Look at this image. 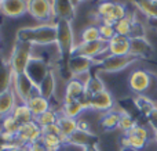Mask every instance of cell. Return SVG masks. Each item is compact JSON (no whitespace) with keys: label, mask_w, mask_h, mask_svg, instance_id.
Instances as JSON below:
<instances>
[{"label":"cell","mask_w":157,"mask_h":151,"mask_svg":"<svg viewBox=\"0 0 157 151\" xmlns=\"http://www.w3.org/2000/svg\"><path fill=\"white\" fill-rule=\"evenodd\" d=\"M17 40L29 44L48 46L57 43V24H40L36 27L19 28L15 33Z\"/></svg>","instance_id":"cell-1"},{"label":"cell","mask_w":157,"mask_h":151,"mask_svg":"<svg viewBox=\"0 0 157 151\" xmlns=\"http://www.w3.org/2000/svg\"><path fill=\"white\" fill-rule=\"evenodd\" d=\"M57 46L61 58L68 63V60L73 54L75 46H76L75 44L72 22L63 21V19H58L57 21Z\"/></svg>","instance_id":"cell-2"},{"label":"cell","mask_w":157,"mask_h":151,"mask_svg":"<svg viewBox=\"0 0 157 151\" xmlns=\"http://www.w3.org/2000/svg\"><path fill=\"white\" fill-rule=\"evenodd\" d=\"M30 58H32V44L25 43V42L21 40H15L10 60H8V64H10L14 75L25 74Z\"/></svg>","instance_id":"cell-3"},{"label":"cell","mask_w":157,"mask_h":151,"mask_svg":"<svg viewBox=\"0 0 157 151\" xmlns=\"http://www.w3.org/2000/svg\"><path fill=\"white\" fill-rule=\"evenodd\" d=\"M97 14L99 15L101 21L103 24L114 25L117 21L127 17L128 11L125 8V6L121 4V3L112 2V0H103V2H99V4H98Z\"/></svg>","instance_id":"cell-4"},{"label":"cell","mask_w":157,"mask_h":151,"mask_svg":"<svg viewBox=\"0 0 157 151\" xmlns=\"http://www.w3.org/2000/svg\"><path fill=\"white\" fill-rule=\"evenodd\" d=\"M138 61L136 57L132 55H110L102 58L101 61H95V65H98L103 72L108 74H114V72L124 71L130 65L135 64Z\"/></svg>","instance_id":"cell-5"},{"label":"cell","mask_w":157,"mask_h":151,"mask_svg":"<svg viewBox=\"0 0 157 151\" xmlns=\"http://www.w3.org/2000/svg\"><path fill=\"white\" fill-rule=\"evenodd\" d=\"M13 90L15 93V96L24 104H26L30 97L37 93V86L32 82V79L26 74H18V75H14Z\"/></svg>","instance_id":"cell-6"},{"label":"cell","mask_w":157,"mask_h":151,"mask_svg":"<svg viewBox=\"0 0 157 151\" xmlns=\"http://www.w3.org/2000/svg\"><path fill=\"white\" fill-rule=\"evenodd\" d=\"M28 14L41 22H48L54 18V8L51 0H26Z\"/></svg>","instance_id":"cell-7"},{"label":"cell","mask_w":157,"mask_h":151,"mask_svg":"<svg viewBox=\"0 0 157 151\" xmlns=\"http://www.w3.org/2000/svg\"><path fill=\"white\" fill-rule=\"evenodd\" d=\"M43 136L41 128L35 121L19 125V129L15 135V143L19 146H28L30 143L39 141Z\"/></svg>","instance_id":"cell-8"},{"label":"cell","mask_w":157,"mask_h":151,"mask_svg":"<svg viewBox=\"0 0 157 151\" xmlns=\"http://www.w3.org/2000/svg\"><path fill=\"white\" fill-rule=\"evenodd\" d=\"M108 50H109V42L99 39V40L95 42H80V43H77L73 49V54H81L95 58L98 55L103 54L105 51H108Z\"/></svg>","instance_id":"cell-9"},{"label":"cell","mask_w":157,"mask_h":151,"mask_svg":"<svg viewBox=\"0 0 157 151\" xmlns=\"http://www.w3.org/2000/svg\"><path fill=\"white\" fill-rule=\"evenodd\" d=\"M95 65V60L87 55H81V54H72V57L68 60L66 67L68 71L71 72L72 78H77L80 75L90 72L91 67Z\"/></svg>","instance_id":"cell-10"},{"label":"cell","mask_w":157,"mask_h":151,"mask_svg":"<svg viewBox=\"0 0 157 151\" xmlns=\"http://www.w3.org/2000/svg\"><path fill=\"white\" fill-rule=\"evenodd\" d=\"M152 85V75L145 69H134L128 78V86L136 94H144Z\"/></svg>","instance_id":"cell-11"},{"label":"cell","mask_w":157,"mask_h":151,"mask_svg":"<svg viewBox=\"0 0 157 151\" xmlns=\"http://www.w3.org/2000/svg\"><path fill=\"white\" fill-rule=\"evenodd\" d=\"M50 68L46 64V61L40 57H32L26 67V71L25 74L32 79V82L35 83L36 86H39V83L46 78V75L48 74Z\"/></svg>","instance_id":"cell-12"},{"label":"cell","mask_w":157,"mask_h":151,"mask_svg":"<svg viewBox=\"0 0 157 151\" xmlns=\"http://www.w3.org/2000/svg\"><path fill=\"white\" fill-rule=\"evenodd\" d=\"M0 14L8 18H19L28 14L26 0H3L0 2Z\"/></svg>","instance_id":"cell-13"},{"label":"cell","mask_w":157,"mask_h":151,"mask_svg":"<svg viewBox=\"0 0 157 151\" xmlns=\"http://www.w3.org/2000/svg\"><path fill=\"white\" fill-rule=\"evenodd\" d=\"M54 8V17L58 19L72 22L75 19L76 8L73 0H51Z\"/></svg>","instance_id":"cell-14"},{"label":"cell","mask_w":157,"mask_h":151,"mask_svg":"<svg viewBox=\"0 0 157 151\" xmlns=\"http://www.w3.org/2000/svg\"><path fill=\"white\" fill-rule=\"evenodd\" d=\"M153 46L146 38H130V55L136 58L150 57Z\"/></svg>","instance_id":"cell-15"},{"label":"cell","mask_w":157,"mask_h":151,"mask_svg":"<svg viewBox=\"0 0 157 151\" xmlns=\"http://www.w3.org/2000/svg\"><path fill=\"white\" fill-rule=\"evenodd\" d=\"M86 92V85L77 78H71L65 86V96H63V104L78 100Z\"/></svg>","instance_id":"cell-16"},{"label":"cell","mask_w":157,"mask_h":151,"mask_svg":"<svg viewBox=\"0 0 157 151\" xmlns=\"http://www.w3.org/2000/svg\"><path fill=\"white\" fill-rule=\"evenodd\" d=\"M113 107H114V100L110 92L103 90L92 97V103H91L92 110L101 111V112H108V111L113 110Z\"/></svg>","instance_id":"cell-17"},{"label":"cell","mask_w":157,"mask_h":151,"mask_svg":"<svg viewBox=\"0 0 157 151\" xmlns=\"http://www.w3.org/2000/svg\"><path fill=\"white\" fill-rule=\"evenodd\" d=\"M108 51L110 55H130V38L116 35L109 40Z\"/></svg>","instance_id":"cell-18"},{"label":"cell","mask_w":157,"mask_h":151,"mask_svg":"<svg viewBox=\"0 0 157 151\" xmlns=\"http://www.w3.org/2000/svg\"><path fill=\"white\" fill-rule=\"evenodd\" d=\"M97 143H98V139L95 137L94 133L84 132V130H76L68 140V144L81 147V149L88 147V146H94V144H97Z\"/></svg>","instance_id":"cell-19"},{"label":"cell","mask_w":157,"mask_h":151,"mask_svg":"<svg viewBox=\"0 0 157 151\" xmlns=\"http://www.w3.org/2000/svg\"><path fill=\"white\" fill-rule=\"evenodd\" d=\"M26 105L29 107V110L32 111L35 118L39 115H41V114H44L46 111L51 110V108H50V100L44 99V97L40 96L39 93L33 94V96L29 99V101L26 103Z\"/></svg>","instance_id":"cell-20"},{"label":"cell","mask_w":157,"mask_h":151,"mask_svg":"<svg viewBox=\"0 0 157 151\" xmlns=\"http://www.w3.org/2000/svg\"><path fill=\"white\" fill-rule=\"evenodd\" d=\"M17 105V96L13 89L0 94V118L13 114Z\"/></svg>","instance_id":"cell-21"},{"label":"cell","mask_w":157,"mask_h":151,"mask_svg":"<svg viewBox=\"0 0 157 151\" xmlns=\"http://www.w3.org/2000/svg\"><path fill=\"white\" fill-rule=\"evenodd\" d=\"M55 75H54V71L50 69L48 74L46 75L43 80L39 83L37 86V93L40 96H43L44 99L50 100L52 96H54V92H55Z\"/></svg>","instance_id":"cell-22"},{"label":"cell","mask_w":157,"mask_h":151,"mask_svg":"<svg viewBox=\"0 0 157 151\" xmlns=\"http://www.w3.org/2000/svg\"><path fill=\"white\" fill-rule=\"evenodd\" d=\"M120 124V111H108L103 112V115L99 118V126L103 132H112L117 129Z\"/></svg>","instance_id":"cell-23"},{"label":"cell","mask_w":157,"mask_h":151,"mask_svg":"<svg viewBox=\"0 0 157 151\" xmlns=\"http://www.w3.org/2000/svg\"><path fill=\"white\" fill-rule=\"evenodd\" d=\"M134 6L146 15L150 21H157V2L156 0H131Z\"/></svg>","instance_id":"cell-24"},{"label":"cell","mask_w":157,"mask_h":151,"mask_svg":"<svg viewBox=\"0 0 157 151\" xmlns=\"http://www.w3.org/2000/svg\"><path fill=\"white\" fill-rule=\"evenodd\" d=\"M14 80V72L8 63H0V94L10 90Z\"/></svg>","instance_id":"cell-25"},{"label":"cell","mask_w":157,"mask_h":151,"mask_svg":"<svg viewBox=\"0 0 157 151\" xmlns=\"http://www.w3.org/2000/svg\"><path fill=\"white\" fill-rule=\"evenodd\" d=\"M58 126L61 129V133L65 135L66 137H71L76 130H78V121L75 118H71V116H66V115H61L57 121Z\"/></svg>","instance_id":"cell-26"},{"label":"cell","mask_w":157,"mask_h":151,"mask_svg":"<svg viewBox=\"0 0 157 151\" xmlns=\"http://www.w3.org/2000/svg\"><path fill=\"white\" fill-rule=\"evenodd\" d=\"M13 116L18 121L19 125L35 121V116H33L32 111H30L29 107H28L26 104H24V103L15 105V108H14V111H13Z\"/></svg>","instance_id":"cell-27"},{"label":"cell","mask_w":157,"mask_h":151,"mask_svg":"<svg viewBox=\"0 0 157 151\" xmlns=\"http://www.w3.org/2000/svg\"><path fill=\"white\" fill-rule=\"evenodd\" d=\"M134 21H135V17L131 15V14H127V17L121 18L120 21H117L116 24H114L116 33H117V35H121V36H127V38H130L131 32H132Z\"/></svg>","instance_id":"cell-28"},{"label":"cell","mask_w":157,"mask_h":151,"mask_svg":"<svg viewBox=\"0 0 157 151\" xmlns=\"http://www.w3.org/2000/svg\"><path fill=\"white\" fill-rule=\"evenodd\" d=\"M134 104H135V107L138 108V111L145 116V118H146V116L152 112L153 108L156 107L155 103H153L147 96H145V94H138V96L135 97V100H134Z\"/></svg>","instance_id":"cell-29"},{"label":"cell","mask_w":157,"mask_h":151,"mask_svg":"<svg viewBox=\"0 0 157 151\" xmlns=\"http://www.w3.org/2000/svg\"><path fill=\"white\" fill-rule=\"evenodd\" d=\"M84 111V107L81 105V103L78 100H75V101H71V103H65L62 105V114L66 116H71V118H75L76 119L78 115Z\"/></svg>","instance_id":"cell-30"},{"label":"cell","mask_w":157,"mask_h":151,"mask_svg":"<svg viewBox=\"0 0 157 151\" xmlns=\"http://www.w3.org/2000/svg\"><path fill=\"white\" fill-rule=\"evenodd\" d=\"M0 126H2L3 132H8V133H13V135H17V132L19 129V124L13 116V114L0 118Z\"/></svg>","instance_id":"cell-31"},{"label":"cell","mask_w":157,"mask_h":151,"mask_svg":"<svg viewBox=\"0 0 157 151\" xmlns=\"http://www.w3.org/2000/svg\"><path fill=\"white\" fill-rule=\"evenodd\" d=\"M58 118H59V116H58V114L55 112V111L48 110V111H46L44 114H41V115L36 116V118H35V122H36V124H37L40 128H46V126H48V125L57 124Z\"/></svg>","instance_id":"cell-32"},{"label":"cell","mask_w":157,"mask_h":151,"mask_svg":"<svg viewBox=\"0 0 157 151\" xmlns=\"http://www.w3.org/2000/svg\"><path fill=\"white\" fill-rule=\"evenodd\" d=\"M80 42H95L101 39L99 28L98 25H88L80 32Z\"/></svg>","instance_id":"cell-33"},{"label":"cell","mask_w":157,"mask_h":151,"mask_svg":"<svg viewBox=\"0 0 157 151\" xmlns=\"http://www.w3.org/2000/svg\"><path fill=\"white\" fill-rule=\"evenodd\" d=\"M136 121L132 118V115H130L125 111H120V124H119V129H121L124 133L130 132L132 128L136 126Z\"/></svg>","instance_id":"cell-34"},{"label":"cell","mask_w":157,"mask_h":151,"mask_svg":"<svg viewBox=\"0 0 157 151\" xmlns=\"http://www.w3.org/2000/svg\"><path fill=\"white\" fill-rule=\"evenodd\" d=\"M41 141H43V144L46 147H48V149H52L55 151H58L62 147V140H61V135H48V133H43V136H41L40 139Z\"/></svg>","instance_id":"cell-35"},{"label":"cell","mask_w":157,"mask_h":151,"mask_svg":"<svg viewBox=\"0 0 157 151\" xmlns=\"http://www.w3.org/2000/svg\"><path fill=\"white\" fill-rule=\"evenodd\" d=\"M86 90L90 92L92 96H95V94H98V93H101V92L106 90V88H105V85H103V82L101 80L99 76L92 75L91 79H90L88 83L86 85Z\"/></svg>","instance_id":"cell-36"},{"label":"cell","mask_w":157,"mask_h":151,"mask_svg":"<svg viewBox=\"0 0 157 151\" xmlns=\"http://www.w3.org/2000/svg\"><path fill=\"white\" fill-rule=\"evenodd\" d=\"M98 28H99L101 39H103V40H106V42H109L112 38H114V36L117 35L116 29H114V25H112V24H103V22H101V24L98 25Z\"/></svg>","instance_id":"cell-37"},{"label":"cell","mask_w":157,"mask_h":151,"mask_svg":"<svg viewBox=\"0 0 157 151\" xmlns=\"http://www.w3.org/2000/svg\"><path fill=\"white\" fill-rule=\"evenodd\" d=\"M130 38H146V31H145V27L142 25V22H139L136 18H135V21H134L132 32H131Z\"/></svg>","instance_id":"cell-38"},{"label":"cell","mask_w":157,"mask_h":151,"mask_svg":"<svg viewBox=\"0 0 157 151\" xmlns=\"http://www.w3.org/2000/svg\"><path fill=\"white\" fill-rule=\"evenodd\" d=\"M92 94L90 93V92H84V94L83 96L80 97V99H78V101L81 103V105H83L84 107V110H90V108H91V103H92Z\"/></svg>","instance_id":"cell-39"},{"label":"cell","mask_w":157,"mask_h":151,"mask_svg":"<svg viewBox=\"0 0 157 151\" xmlns=\"http://www.w3.org/2000/svg\"><path fill=\"white\" fill-rule=\"evenodd\" d=\"M146 121L149 124V126H152V129L155 130V133L157 132V105L152 110V112L146 116Z\"/></svg>","instance_id":"cell-40"},{"label":"cell","mask_w":157,"mask_h":151,"mask_svg":"<svg viewBox=\"0 0 157 151\" xmlns=\"http://www.w3.org/2000/svg\"><path fill=\"white\" fill-rule=\"evenodd\" d=\"M28 150H29V151H55V150H52V149H48V147H46L41 140L28 144Z\"/></svg>","instance_id":"cell-41"},{"label":"cell","mask_w":157,"mask_h":151,"mask_svg":"<svg viewBox=\"0 0 157 151\" xmlns=\"http://www.w3.org/2000/svg\"><path fill=\"white\" fill-rule=\"evenodd\" d=\"M43 133H48V135H61V129L58 126V124H54V125H48L46 128H41Z\"/></svg>","instance_id":"cell-42"},{"label":"cell","mask_w":157,"mask_h":151,"mask_svg":"<svg viewBox=\"0 0 157 151\" xmlns=\"http://www.w3.org/2000/svg\"><path fill=\"white\" fill-rule=\"evenodd\" d=\"M78 130H84V132H91V129H90V125H88V122L78 121Z\"/></svg>","instance_id":"cell-43"},{"label":"cell","mask_w":157,"mask_h":151,"mask_svg":"<svg viewBox=\"0 0 157 151\" xmlns=\"http://www.w3.org/2000/svg\"><path fill=\"white\" fill-rule=\"evenodd\" d=\"M10 151H29L28 150V146H19V144H17L14 149H11Z\"/></svg>","instance_id":"cell-44"},{"label":"cell","mask_w":157,"mask_h":151,"mask_svg":"<svg viewBox=\"0 0 157 151\" xmlns=\"http://www.w3.org/2000/svg\"><path fill=\"white\" fill-rule=\"evenodd\" d=\"M83 151H99L98 150V146L97 144H94V146H88V147H84Z\"/></svg>","instance_id":"cell-45"},{"label":"cell","mask_w":157,"mask_h":151,"mask_svg":"<svg viewBox=\"0 0 157 151\" xmlns=\"http://www.w3.org/2000/svg\"><path fill=\"white\" fill-rule=\"evenodd\" d=\"M120 151H138V150L131 149V147H121V149H120Z\"/></svg>","instance_id":"cell-46"},{"label":"cell","mask_w":157,"mask_h":151,"mask_svg":"<svg viewBox=\"0 0 157 151\" xmlns=\"http://www.w3.org/2000/svg\"><path fill=\"white\" fill-rule=\"evenodd\" d=\"M80 2H84V0H73V3H80Z\"/></svg>","instance_id":"cell-47"},{"label":"cell","mask_w":157,"mask_h":151,"mask_svg":"<svg viewBox=\"0 0 157 151\" xmlns=\"http://www.w3.org/2000/svg\"><path fill=\"white\" fill-rule=\"evenodd\" d=\"M155 140H156V141H157V132H156V133H155Z\"/></svg>","instance_id":"cell-48"},{"label":"cell","mask_w":157,"mask_h":151,"mask_svg":"<svg viewBox=\"0 0 157 151\" xmlns=\"http://www.w3.org/2000/svg\"><path fill=\"white\" fill-rule=\"evenodd\" d=\"M99 2H103V0H99Z\"/></svg>","instance_id":"cell-49"},{"label":"cell","mask_w":157,"mask_h":151,"mask_svg":"<svg viewBox=\"0 0 157 151\" xmlns=\"http://www.w3.org/2000/svg\"><path fill=\"white\" fill-rule=\"evenodd\" d=\"M0 2H3V0H0Z\"/></svg>","instance_id":"cell-50"}]
</instances>
